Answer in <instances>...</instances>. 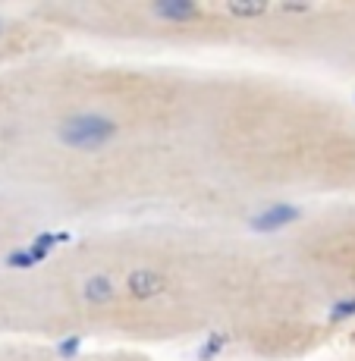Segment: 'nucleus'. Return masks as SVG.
I'll list each match as a JSON object with an SVG mask.
<instances>
[{"label": "nucleus", "instance_id": "obj_1", "mask_svg": "<svg viewBox=\"0 0 355 361\" xmlns=\"http://www.w3.org/2000/svg\"><path fill=\"white\" fill-rule=\"evenodd\" d=\"M0 189L60 230L267 226L355 201V101L280 69L54 44L0 60Z\"/></svg>", "mask_w": 355, "mask_h": 361}, {"label": "nucleus", "instance_id": "obj_6", "mask_svg": "<svg viewBox=\"0 0 355 361\" xmlns=\"http://www.w3.org/2000/svg\"><path fill=\"white\" fill-rule=\"evenodd\" d=\"M0 361H164V358L145 355V352H126V349H97V345L0 336Z\"/></svg>", "mask_w": 355, "mask_h": 361}, {"label": "nucleus", "instance_id": "obj_4", "mask_svg": "<svg viewBox=\"0 0 355 361\" xmlns=\"http://www.w3.org/2000/svg\"><path fill=\"white\" fill-rule=\"evenodd\" d=\"M292 264L343 330L339 358H355V201H330L277 220Z\"/></svg>", "mask_w": 355, "mask_h": 361}, {"label": "nucleus", "instance_id": "obj_5", "mask_svg": "<svg viewBox=\"0 0 355 361\" xmlns=\"http://www.w3.org/2000/svg\"><path fill=\"white\" fill-rule=\"evenodd\" d=\"M57 233L60 226L44 211H38L13 192L0 189V267L25 258Z\"/></svg>", "mask_w": 355, "mask_h": 361}, {"label": "nucleus", "instance_id": "obj_3", "mask_svg": "<svg viewBox=\"0 0 355 361\" xmlns=\"http://www.w3.org/2000/svg\"><path fill=\"white\" fill-rule=\"evenodd\" d=\"M97 47L145 57L229 54L292 75L355 82V0L324 4H155L97 0L85 13Z\"/></svg>", "mask_w": 355, "mask_h": 361}, {"label": "nucleus", "instance_id": "obj_2", "mask_svg": "<svg viewBox=\"0 0 355 361\" xmlns=\"http://www.w3.org/2000/svg\"><path fill=\"white\" fill-rule=\"evenodd\" d=\"M0 336L211 361H305L343 330L277 224H97L0 267Z\"/></svg>", "mask_w": 355, "mask_h": 361}, {"label": "nucleus", "instance_id": "obj_7", "mask_svg": "<svg viewBox=\"0 0 355 361\" xmlns=\"http://www.w3.org/2000/svg\"><path fill=\"white\" fill-rule=\"evenodd\" d=\"M339 361H355V358H339Z\"/></svg>", "mask_w": 355, "mask_h": 361}]
</instances>
